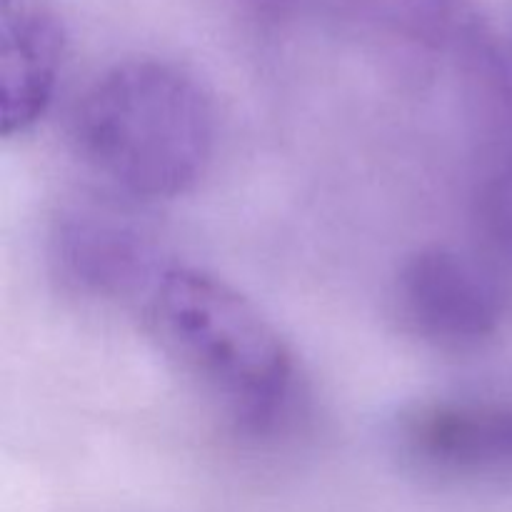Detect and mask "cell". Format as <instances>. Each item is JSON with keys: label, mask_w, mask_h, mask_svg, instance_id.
I'll use <instances>...</instances> for the list:
<instances>
[{"label": "cell", "mask_w": 512, "mask_h": 512, "mask_svg": "<svg viewBox=\"0 0 512 512\" xmlns=\"http://www.w3.org/2000/svg\"><path fill=\"white\" fill-rule=\"evenodd\" d=\"M145 310L165 353L240 433L288 428L300 405L298 363L253 300L205 270L170 265Z\"/></svg>", "instance_id": "1"}, {"label": "cell", "mask_w": 512, "mask_h": 512, "mask_svg": "<svg viewBox=\"0 0 512 512\" xmlns=\"http://www.w3.org/2000/svg\"><path fill=\"white\" fill-rule=\"evenodd\" d=\"M65 30L40 5L8 8L0 53V133H25L45 115L58 88Z\"/></svg>", "instance_id": "6"}, {"label": "cell", "mask_w": 512, "mask_h": 512, "mask_svg": "<svg viewBox=\"0 0 512 512\" xmlns=\"http://www.w3.org/2000/svg\"><path fill=\"white\" fill-rule=\"evenodd\" d=\"M395 308L403 328L425 345L470 353L495 338L508 293L473 253L430 245L398 270Z\"/></svg>", "instance_id": "4"}, {"label": "cell", "mask_w": 512, "mask_h": 512, "mask_svg": "<svg viewBox=\"0 0 512 512\" xmlns=\"http://www.w3.org/2000/svg\"><path fill=\"white\" fill-rule=\"evenodd\" d=\"M83 163L128 200H168L203 178L215 113L203 85L163 60L113 65L88 85L70 118Z\"/></svg>", "instance_id": "2"}, {"label": "cell", "mask_w": 512, "mask_h": 512, "mask_svg": "<svg viewBox=\"0 0 512 512\" xmlns=\"http://www.w3.org/2000/svg\"><path fill=\"white\" fill-rule=\"evenodd\" d=\"M473 255L512 298V158L495 163L473 195Z\"/></svg>", "instance_id": "7"}, {"label": "cell", "mask_w": 512, "mask_h": 512, "mask_svg": "<svg viewBox=\"0 0 512 512\" xmlns=\"http://www.w3.org/2000/svg\"><path fill=\"white\" fill-rule=\"evenodd\" d=\"M395 445L410 465L435 478H512V403H418L398 418Z\"/></svg>", "instance_id": "5"}, {"label": "cell", "mask_w": 512, "mask_h": 512, "mask_svg": "<svg viewBox=\"0 0 512 512\" xmlns=\"http://www.w3.org/2000/svg\"><path fill=\"white\" fill-rule=\"evenodd\" d=\"M50 263L60 283L83 298L145 303L170 268L153 230L128 203L110 198H78L58 210Z\"/></svg>", "instance_id": "3"}]
</instances>
